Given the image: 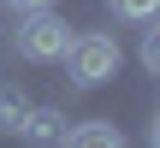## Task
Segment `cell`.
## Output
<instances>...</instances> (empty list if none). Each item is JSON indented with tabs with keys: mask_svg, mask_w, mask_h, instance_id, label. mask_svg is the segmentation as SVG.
Masks as SVG:
<instances>
[{
	"mask_svg": "<svg viewBox=\"0 0 160 148\" xmlns=\"http://www.w3.org/2000/svg\"><path fill=\"white\" fill-rule=\"evenodd\" d=\"M65 47H71V24L65 18H53L48 6L42 12H18V30H12V53L18 59L48 65V59H65Z\"/></svg>",
	"mask_w": 160,
	"mask_h": 148,
	"instance_id": "obj_1",
	"label": "cell"
},
{
	"mask_svg": "<svg viewBox=\"0 0 160 148\" xmlns=\"http://www.w3.org/2000/svg\"><path fill=\"white\" fill-rule=\"evenodd\" d=\"M65 71H71L77 89H101V83H113V77H119V42L101 36V30L71 36V47H65Z\"/></svg>",
	"mask_w": 160,
	"mask_h": 148,
	"instance_id": "obj_2",
	"label": "cell"
},
{
	"mask_svg": "<svg viewBox=\"0 0 160 148\" xmlns=\"http://www.w3.org/2000/svg\"><path fill=\"white\" fill-rule=\"evenodd\" d=\"M18 142L30 148H59V136H65V119L53 113V107H24V119H18V131H12Z\"/></svg>",
	"mask_w": 160,
	"mask_h": 148,
	"instance_id": "obj_3",
	"label": "cell"
},
{
	"mask_svg": "<svg viewBox=\"0 0 160 148\" xmlns=\"http://www.w3.org/2000/svg\"><path fill=\"white\" fill-rule=\"evenodd\" d=\"M59 148H125V136H119V125L89 119V125H71V131L59 136Z\"/></svg>",
	"mask_w": 160,
	"mask_h": 148,
	"instance_id": "obj_4",
	"label": "cell"
},
{
	"mask_svg": "<svg viewBox=\"0 0 160 148\" xmlns=\"http://www.w3.org/2000/svg\"><path fill=\"white\" fill-rule=\"evenodd\" d=\"M113 6V18H125V24H148L160 12V0H107Z\"/></svg>",
	"mask_w": 160,
	"mask_h": 148,
	"instance_id": "obj_5",
	"label": "cell"
},
{
	"mask_svg": "<svg viewBox=\"0 0 160 148\" xmlns=\"http://www.w3.org/2000/svg\"><path fill=\"white\" fill-rule=\"evenodd\" d=\"M24 107H30V101L6 89V95H0V131H18V119H24Z\"/></svg>",
	"mask_w": 160,
	"mask_h": 148,
	"instance_id": "obj_6",
	"label": "cell"
},
{
	"mask_svg": "<svg viewBox=\"0 0 160 148\" xmlns=\"http://www.w3.org/2000/svg\"><path fill=\"white\" fill-rule=\"evenodd\" d=\"M142 65H148V71H160V30H148V36H142Z\"/></svg>",
	"mask_w": 160,
	"mask_h": 148,
	"instance_id": "obj_7",
	"label": "cell"
},
{
	"mask_svg": "<svg viewBox=\"0 0 160 148\" xmlns=\"http://www.w3.org/2000/svg\"><path fill=\"white\" fill-rule=\"evenodd\" d=\"M12 12H42V6H53V0H6Z\"/></svg>",
	"mask_w": 160,
	"mask_h": 148,
	"instance_id": "obj_8",
	"label": "cell"
}]
</instances>
